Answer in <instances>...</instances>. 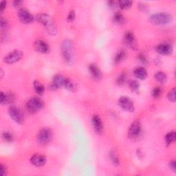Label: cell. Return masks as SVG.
<instances>
[{
  "label": "cell",
  "mask_w": 176,
  "mask_h": 176,
  "mask_svg": "<svg viewBox=\"0 0 176 176\" xmlns=\"http://www.w3.org/2000/svg\"><path fill=\"white\" fill-rule=\"evenodd\" d=\"M37 20L41 24H42L44 27H45V30H46L49 34L52 35V36H54V35L57 34V26H56L53 19L50 15L45 13L39 14L37 16Z\"/></svg>",
  "instance_id": "6da1fadb"
},
{
  "label": "cell",
  "mask_w": 176,
  "mask_h": 176,
  "mask_svg": "<svg viewBox=\"0 0 176 176\" xmlns=\"http://www.w3.org/2000/svg\"><path fill=\"white\" fill-rule=\"evenodd\" d=\"M74 50H75L74 44L70 40L65 39L61 43V50L63 57L65 61L68 64H70L73 61Z\"/></svg>",
  "instance_id": "7a4b0ae2"
},
{
  "label": "cell",
  "mask_w": 176,
  "mask_h": 176,
  "mask_svg": "<svg viewBox=\"0 0 176 176\" xmlns=\"http://www.w3.org/2000/svg\"><path fill=\"white\" fill-rule=\"evenodd\" d=\"M173 20V17L167 13H158L149 17V21L155 25H166Z\"/></svg>",
  "instance_id": "3957f363"
},
{
  "label": "cell",
  "mask_w": 176,
  "mask_h": 176,
  "mask_svg": "<svg viewBox=\"0 0 176 176\" xmlns=\"http://www.w3.org/2000/svg\"><path fill=\"white\" fill-rule=\"evenodd\" d=\"M45 106L43 101L38 97L31 98L26 103V110L31 114H37L43 110Z\"/></svg>",
  "instance_id": "277c9868"
},
{
  "label": "cell",
  "mask_w": 176,
  "mask_h": 176,
  "mask_svg": "<svg viewBox=\"0 0 176 176\" xmlns=\"http://www.w3.org/2000/svg\"><path fill=\"white\" fill-rule=\"evenodd\" d=\"M53 138V132L50 128L45 127L39 132L37 136V141L39 145L44 146L51 142Z\"/></svg>",
  "instance_id": "5b68a950"
},
{
  "label": "cell",
  "mask_w": 176,
  "mask_h": 176,
  "mask_svg": "<svg viewBox=\"0 0 176 176\" xmlns=\"http://www.w3.org/2000/svg\"><path fill=\"white\" fill-rule=\"evenodd\" d=\"M142 134V125L141 123L136 120L130 126L128 131V137L130 139H138Z\"/></svg>",
  "instance_id": "8992f818"
},
{
  "label": "cell",
  "mask_w": 176,
  "mask_h": 176,
  "mask_svg": "<svg viewBox=\"0 0 176 176\" xmlns=\"http://www.w3.org/2000/svg\"><path fill=\"white\" fill-rule=\"evenodd\" d=\"M8 114L14 121L19 125L23 124L24 121V116L19 108L15 106H11L8 109Z\"/></svg>",
  "instance_id": "52a82bcc"
},
{
  "label": "cell",
  "mask_w": 176,
  "mask_h": 176,
  "mask_svg": "<svg viewBox=\"0 0 176 176\" xmlns=\"http://www.w3.org/2000/svg\"><path fill=\"white\" fill-rule=\"evenodd\" d=\"M23 52L18 50H15L10 52L3 58V62L7 64H13L20 61L23 58Z\"/></svg>",
  "instance_id": "ba28073f"
},
{
  "label": "cell",
  "mask_w": 176,
  "mask_h": 176,
  "mask_svg": "<svg viewBox=\"0 0 176 176\" xmlns=\"http://www.w3.org/2000/svg\"><path fill=\"white\" fill-rule=\"evenodd\" d=\"M118 105L123 110L128 112H133L135 110L133 102L127 96H122L119 98Z\"/></svg>",
  "instance_id": "9c48e42d"
},
{
  "label": "cell",
  "mask_w": 176,
  "mask_h": 176,
  "mask_svg": "<svg viewBox=\"0 0 176 176\" xmlns=\"http://www.w3.org/2000/svg\"><path fill=\"white\" fill-rule=\"evenodd\" d=\"M17 15L23 23L30 24L34 22L33 15L26 8H20L17 12Z\"/></svg>",
  "instance_id": "30bf717a"
},
{
  "label": "cell",
  "mask_w": 176,
  "mask_h": 176,
  "mask_svg": "<svg viewBox=\"0 0 176 176\" xmlns=\"http://www.w3.org/2000/svg\"><path fill=\"white\" fill-rule=\"evenodd\" d=\"M123 41H124V44L126 45H127L129 48L133 49V50H136L137 48L136 37L132 32L127 31L125 33L124 37H123Z\"/></svg>",
  "instance_id": "8fae6325"
},
{
  "label": "cell",
  "mask_w": 176,
  "mask_h": 176,
  "mask_svg": "<svg viewBox=\"0 0 176 176\" xmlns=\"http://www.w3.org/2000/svg\"><path fill=\"white\" fill-rule=\"evenodd\" d=\"M65 78L63 75H60V74H57L52 79V82L51 85H50V90L52 91H56L60 87L63 86L64 85V81H65Z\"/></svg>",
  "instance_id": "7c38bea8"
},
{
  "label": "cell",
  "mask_w": 176,
  "mask_h": 176,
  "mask_svg": "<svg viewBox=\"0 0 176 176\" xmlns=\"http://www.w3.org/2000/svg\"><path fill=\"white\" fill-rule=\"evenodd\" d=\"M30 163L34 165V167H43L46 164L47 159L45 156L41 154H34L30 158Z\"/></svg>",
  "instance_id": "4fadbf2b"
},
{
  "label": "cell",
  "mask_w": 176,
  "mask_h": 176,
  "mask_svg": "<svg viewBox=\"0 0 176 176\" xmlns=\"http://www.w3.org/2000/svg\"><path fill=\"white\" fill-rule=\"evenodd\" d=\"M156 50L158 54L162 55H171L173 53V46L168 44H160L156 47Z\"/></svg>",
  "instance_id": "5bb4252c"
},
{
  "label": "cell",
  "mask_w": 176,
  "mask_h": 176,
  "mask_svg": "<svg viewBox=\"0 0 176 176\" xmlns=\"http://www.w3.org/2000/svg\"><path fill=\"white\" fill-rule=\"evenodd\" d=\"M35 50L42 54H47L50 51V46L44 40L39 39L34 43Z\"/></svg>",
  "instance_id": "9a60e30c"
},
{
  "label": "cell",
  "mask_w": 176,
  "mask_h": 176,
  "mask_svg": "<svg viewBox=\"0 0 176 176\" xmlns=\"http://www.w3.org/2000/svg\"><path fill=\"white\" fill-rule=\"evenodd\" d=\"M91 124H92L94 131L97 133H101L103 132V123L100 116L98 115H94L91 118Z\"/></svg>",
  "instance_id": "2e32d148"
},
{
  "label": "cell",
  "mask_w": 176,
  "mask_h": 176,
  "mask_svg": "<svg viewBox=\"0 0 176 176\" xmlns=\"http://www.w3.org/2000/svg\"><path fill=\"white\" fill-rule=\"evenodd\" d=\"M89 71L91 74V76L95 80H99L102 79V76H103V75H102L101 70L98 68V65L94 64V63H91L89 65Z\"/></svg>",
  "instance_id": "e0dca14e"
},
{
  "label": "cell",
  "mask_w": 176,
  "mask_h": 176,
  "mask_svg": "<svg viewBox=\"0 0 176 176\" xmlns=\"http://www.w3.org/2000/svg\"><path fill=\"white\" fill-rule=\"evenodd\" d=\"M133 75L135 77L140 80H145L147 77V70L143 67H138L136 68L133 71Z\"/></svg>",
  "instance_id": "ac0fdd59"
},
{
  "label": "cell",
  "mask_w": 176,
  "mask_h": 176,
  "mask_svg": "<svg viewBox=\"0 0 176 176\" xmlns=\"http://www.w3.org/2000/svg\"><path fill=\"white\" fill-rule=\"evenodd\" d=\"M176 139V134L175 131H171L169 132L168 133H167V135L164 136V142L165 145L167 147L170 146L171 144H173L175 142Z\"/></svg>",
  "instance_id": "d6986e66"
},
{
  "label": "cell",
  "mask_w": 176,
  "mask_h": 176,
  "mask_svg": "<svg viewBox=\"0 0 176 176\" xmlns=\"http://www.w3.org/2000/svg\"><path fill=\"white\" fill-rule=\"evenodd\" d=\"M126 22L125 17L122 13L117 12L114 14L113 17V22L116 25H122Z\"/></svg>",
  "instance_id": "ffe728a7"
},
{
  "label": "cell",
  "mask_w": 176,
  "mask_h": 176,
  "mask_svg": "<svg viewBox=\"0 0 176 176\" xmlns=\"http://www.w3.org/2000/svg\"><path fill=\"white\" fill-rule=\"evenodd\" d=\"M33 86L34 88V90L37 94H38L40 96H42L45 92V87L41 82L38 80H35L33 83Z\"/></svg>",
  "instance_id": "44dd1931"
},
{
  "label": "cell",
  "mask_w": 176,
  "mask_h": 176,
  "mask_svg": "<svg viewBox=\"0 0 176 176\" xmlns=\"http://www.w3.org/2000/svg\"><path fill=\"white\" fill-rule=\"evenodd\" d=\"M65 87L66 90H68L70 91H72V92H75V91L76 90V87L75 83H74L70 79L66 78L65 79L64 81V85H63Z\"/></svg>",
  "instance_id": "7402d4cb"
},
{
  "label": "cell",
  "mask_w": 176,
  "mask_h": 176,
  "mask_svg": "<svg viewBox=\"0 0 176 176\" xmlns=\"http://www.w3.org/2000/svg\"><path fill=\"white\" fill-rule=\"evenodd\" d=\"M109 157H110V159L111 161V163L114 164V165H115V166H118L120 164L119 158L114 150H111L110 152H109Z\"/></svg>",
  "instance_id": "603a6c76"
},
{
  "label": "cell",
  "mask_w": 176,
  "mask_h": 176,
  "mask_svg": "<svg viewBox=\"0 0 176 176\" xmlns=\"http://www.w3.org/2000/svg\"><path fill=\"white\" fill-rule=\"evenodd\" d=\"M126 52L124 50H121L119 51L118 53L116 54L114 59V62L115 64H119V63H121L123 60L125 59V57H126Z\"/></svg>",
  "instance_id": "cb8c5ba5"
},
{
  "label": "cell",
  "mask_w": 176,
  "mask_h": 176,
  "mask_svg": "<svg viewBox=\"0 0 176 176\" xmlns=\"http://www.w3.org/2000/svg\"><path fill=\"white\" fill-rule=\"evenodd\" d=\"M133 4L132 1L129 0H121L118 2V6L122 10H127L129 9Z\"/></svg>",
  "instance_id": "d4e9b609"
},
{
  "label": "cell",
  "mask_w": 176,
  "mask_h": 176,
  "mask_svg": "<svg viewBox=\"0 0 176 176\" xmlns=\"http://www.w3.org/2000/svg\"><path fill=\"white\" fill-rule=\"evenodd\" d=\"M129 87L132 91L135 93H138L140 90V83L136 80H132L129 82Z\"/></svg>",
  "instance_id": "484cf974"
},
{
  "label": "cell",
  "mask_w": 176,
  "mask_h": 176,
  "mask_svg": "<svg viewBox=\"0 0 176 176\" xmlns=\"http://www.w3.org/2000/svg\"><path fill=\"white\" fill-rule=\"evenodd\" d=\"M154 77H155V79L160 83H166L167 79V75L163 72H158L156 75H155Z\"/></svg>",
  "instance_id": "4316f807"
},
{
  "label": "cell",
  "mask_w": 176,
  "mask_h": 176,
  "mask_svg": "<svg viewBox=\"0 0 176 176\" xmlns=\"http://www.w3.org/2000/svg\"><path fill=\"white\" fill-rule=\"evenodd\" d=\"M126 80H127L126 74L124 73V72H122V73L121 74V75H118V76L117 77V79H116V83L118 85L121 86V85H124V84L125 83Z\"/></svg>",
  "instance_id": "83f0119b"
},
{
  "label": "cell",
  "mask_w": 176,
  "mask_h": 176,
  "mask_svg": "<svg viewBox=\"0 0 176 176\" xmlns=\"http://www.w3.org/2000/svg\"><path fill=\"white\" fill-rule=\"evenodd\" d=\"M2 138L7 142H12L14 140V137L13 133L10 132H3L2 133Z\"/></svg>",
  "instance_id": "f1b7e54d"
},
{
  "label": "cell",
  "mask_w": 176,
  "mask_h": 176,
  "mask_svg": "<svg viewBox=\"0 0 176 176\" xmlns=\"http://www.w3.org/2000/svg\"><path fill=\"white\" fill-rule=\"evenodd\" d=\"M163 93V91L160 87H156L151 91V96L153 98H158Z\"/></svg>",
  "instance_id": "f546056e"
},
{
  "label": "cell",
  "mask_w": 176,
  "mask_h": 176,
  "mask_svg": "<svg viewBox=\"0 0 176 176\" xmlns=\"http://www.w3.org/2000/svg\"><path fill=\"white\" fill-rule=\"evenodd\" d=\"M175 93H176L175 87H173V89L169 91H168V93L167 94L168 100L171 101V102H172V103H175V101H176Z\"/></svg>",
  "instance_id": "4dcf8cb0"
},
{
  "label": "cell",
  "mask_w": 176,
  "mask_h": 176,
  "mask_svg": "<svg viewBox=\"0 0 176 176\" xmlns=\"http://www.w3.org/2000/svg\"><path fill=\"white\" fill-rule=\"evenodd\" d=\"M0 26H1V28L3 31H6L8 28L9 24L6 18H3V17H1V19H0Z\"/></svg>",
  "instance_id": "1f68e13d"
},
{
  "label": "cell",
  "mask_w": 176,
  "mask_h": 176,
  "mask_svg": "<svg viewBox=\"0 0 176 176\" xmlns=\"http://www.w3.org/2000/svg\"><path fill=\"white\" fill-rule=\"evenodd\" d=\"M75 17H76V14L75 10H71L68 15V21L69 22H74V20L75 19Z\"/></svg>",
  "instance_id": "d6a6232c"
},
{
  "label": "cell",
  "mask_w": 176,
  "mask_h": 176,
  "mask_svg": "<svg viewBox=\"0 0 176 176\" xmlns=\"http://www.w3.org/2000/svg\"><path fill=\"white\" fill-rule=\"evenodd\" d=\"M138 59H139V61L142 63V64H144V65L147 64V63H148L147 59L146 57V56L143 53L139 54V55H138Z\"/></svg>",
  "instance_id": "836d02e7"
},
{
  "label": "cell",
  "mask_w": 176,
  "mask_h": 176,
  "mask_svg": "<svg viewBox=\"0 0 176 176\" xmlns=\"http://www.w3.org/2000/svg\"><path fill=\"white\" fill-rule=\"evenodd\" d=\"M107 5L111 9H115V8H116L117 6H117L118 3L116 2L115 1H108Z\"/></svg>",
  "instance_id": "e575fe53"
},
{
  "label": "cell",
  "mask_w": 176,
  "mask_h": 176,
  "mask_svg": "<svg viewBox=\"0 0 176 176\" xmlns=\"http://www.w3.org/2000/svg\"><path fill=\"white\" fill-rule=\"evenodd\" d=\"M8 173V169H7V167L5 164H1V174L2 176H5L7 175Z\"/></svg>",
  "instance_id": "d590c367"
},
{
  "label": "cell",
  "mask_w": 176,
  "mask_h": 176,
  "mask_svg": "<svg viewBox=\"0 0 176 176\" xmlns=\"http://www.w3.org/2000/svg\"><path fill=\"white\" fill-rule=\"evenodd\" d=\"M168 166H169V168H171V170L173 171L174 173L176 172V163L175 161L174 160L170 161L169 164H168Z\"/></svg>",
  "instance_id": "8d00e7d4"
},
{
  "label": "cell",
  "mask_w": 176,
  "mask_h": 176,
  "mask_svg": "<svg viewBox=\"0 0 176 176\" xmlns=\"http://www.w3.org/2000/svg\"><path fill=\"white\" fill-rule=\"evenodd\" d=\"M138 8L140 10H141V11H144V12L146 11V10H147V9H148L147 5L145 4V3H139Z\"/></svg>",
  "instance_id": "74e56055"
},
{
  "label": "cell",
  "mask_w": 176,
  "mask_h": 176,
  "mask_svg": "<svg viewBox=\"0 0 176 176\" xmlns=\"http://www.w3.org/2000/svg\"><path fill=\"white\" fill-rule=\"evenodd\" d=\"M7 6V2L6 1H2L1 2V4H0V10H1V13H3L4 11V10L6 8Z\"/></svg>",
  "instance_id": "f35d334b"
},
{
  "label": "cell",
  "mask_w": 176,
  "mask_h": 176,
  "mask_svg": "<svg viewBox=\"0 0 176 176\" xmlns=\"http://www.w3.org/2000/svg\"><path fill=\"white\" fill-rule=\"evenodd\" d=\"M22 3H23V2H22V1H14L13 2V4L15 7H19L22 4Z\"/></svg>",
  "instance_id": "ab89813d"
},
{
  "label": "cell",
  "mask_w": 176,
  "mask_h": 176,
  "mask_svg": "<svg viewBox=\"0 0 176 176\" xmlns=\"http://www.w3.org/2000/svg\"><path fill=\"white\" fill-rule=\"evenodd\" d=\"M137 156H138V157H139L140 158H141L142 157V153L141 150H140V149L137 150Z\"/></svg>",
  "instance_id": "60d3db41"
},
{
  "label": "cell",
  "mask_w": 176,
  "mask_h": 176,
  "mask_svg": "<svg viewBox=\"0 0 176 176\" xmlns=\"http://www.w3.org/2000/svg\"><path fill=\"white\" fill-rule=\"evenodd\" d=\"M0 73H1V77L2 78L3 76V75H4V72H3V70L2 69L0 70Z\"/></svg>",
  "instance_id": "b9f144b4"
}]
</instances>
